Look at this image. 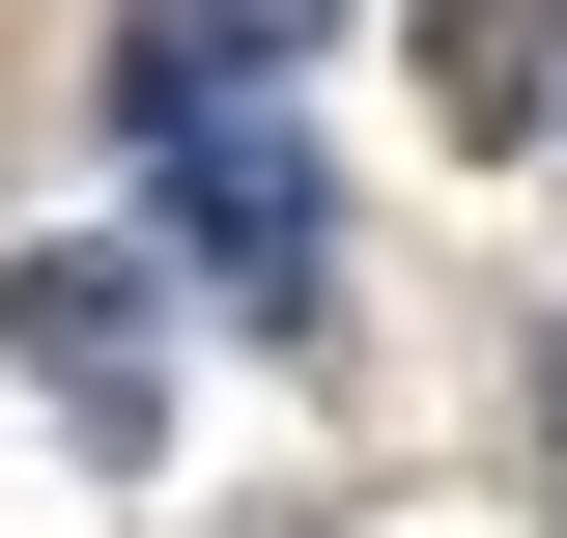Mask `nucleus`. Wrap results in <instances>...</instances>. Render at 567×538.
<instances>
[{"mask_svg": "<svg viewBox=\"0 0 567 538\" xmlns=\"http://www.w3.org/2000/svg\"><path fill=\"white\" fill-rule=\"evenodd\" d=\"M114 170L171 199V256H199L256 340H312V312H341V199H312L284 58L227 29V0H142V29H114Z\"/></svg>", "mask_w": 567, "mask_h": 538, "instance_id": "f257e3e1", "label": "nucleus"}, {"mask_svg": "<svg viewBox=\"0 0 567 538\" xmlns=\"http://www.w3.org/2000/svg\"><path fill=\"white\" fill-rule=\"evenodd\" d=\"M0 340H29V397H58V454H85V482H142V454H171V283H142L114 227L0 256Z\"/></svg>", "mask_w": 567, "mask_h": 538, "instance_id": "f03ea898", "label": "nucleus"}, {"mask_svg": "<svg viewBox=\"0 0 567 538\" xmlns=\"http://www.w3.org/2000/svg\"><path fill=\"white\" fill-rule=\"evenodd\" d=\"M425 114L454 142H539V0H425Z\"/></svg>", "mask_w": 567, "mask_h": 538, "instance_id": "7ed1b4c3", "label": "nucleus"}, {"mask_svg": "<svg viewBox=\"0 0 567 538\" xmlns=\"http://www.w3.org/2000/svg\"><path fill=\"white\" fill-rule=\"evenodd\" d=\"M227 29H256V58H312V29H341V0H227Z\"/></svg>", "mask_w": 567, "mask_h": 538, "instance_id": "20e7f679", "label": "nucleus"}]
</instances>
